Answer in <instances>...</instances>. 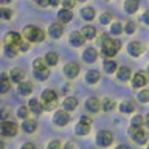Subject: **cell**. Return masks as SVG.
I'll use <instances>...</instances> for the list:
<instances>
[{
	"mask_svg": "<svg viewBox=\"0 0 149 149\" xmlns=\"http://www.w3.org/2000/svg\"><path fill=\"white\" fill-rule=\"evenodd\" d=\"M100 45H101L102 54L107 56V58H113V56L120 51V48H121L120 40L112 39V37H109L107 34H101L100 36Z\"/></svg>",
	"mask_w": 149,
	"mask_h": 149,
	"instance_id": "1",
	"label": "cell"
},
{
	"mask_svg": "<svg viewBox=\"0 0 149 149\" xmlns=\"http://www.w3.org/2000/svg\"><path fill=\"white\" fill-rule=\"evenodd\" d=\"M23 37L28 42H42L45 39V33L37 26H26L23 28Z\"/></svg>",
	"mask_w": 149,
	"mask_h": 149,
	"instance_id": "2",
	"label": "cell"
},
{
	"mask_svg": "<svg viewBox=\"0 0 149 149\" xmlns=\"http://www.w3.org/2000/svg\"><path fill=\"white\" fill-rule=\"evenodd\" d=\"M17 124L13 123V121L5 120L0 123V135L2 137H16L17 135Z\"/></svg>",
	"mask_w": 149,
	"mask_h": 149,
	"instance_id": "3",
	"label": "cell"
},
{
	"mask_svg": "<svg viewBox=\"0 0 149 149\" xmlns=\"http://www.w3.org/2000/svg\"><path fill=\"white\" fill-rule=\"evenodd\" d=\"M112 141H113V135H112V132H109V130H100V132L96 134V144L101 148H107L110 146Z\"/></svg>",
	"mask_w": 149,
	"mask_h": 149,
	"instance_id": "4",
	"label": "cell"
},
{
	"mask_svg": "<svg viewBox=\"0 0 149 149\" xmlns=\"http://www.w3.org/2000/svg\"><path fill=\"white\" fill-rule=\"evenodd\" d=\"M20 40H22V37L19 33L9 31V33H6V36H5L3 44H5V47H14V48H17L19 44H20Z\"/></svg>",
	"mask_w": 149,
	"mask_h": 149,
	"instance_id": "5",
	"label": "cell"
},
{
	"mask_svg": "<svg viewBox=\"0 0 149 149\" xmlns=\"http://www.w3.org/2000/svg\"><path fill=\"white\" fill-rule=\"evenodd\" d=\"M90 127H92V120L87 118V116H81L79 123L76 126V134L78 135H87L90 132Z\"/></svg>",
	"mask_w": 149,
	"mask_h": 149,
	"instance_id": "6",
	"label": "cell"
},
{
	"mask_svg": "<svg viewBox=\"0 0 149 149\" xmlns=\"http://www.w3.org/2000/svg\"><path fill=\"white\" fill-rule=\"evenodd\" d=\"M127 51H129V54H130V56H134V58H138V56H141V54H143L144 47H143L141 42L134 40V42H130V44L127 45Z\"/></svg>",
	"mask_w": 149,
	"mask_h": 149,
	"instance_id": "7",
	"label": "cell"
},
{
	"mask_svg": "<svg viewBox=\"0 0 149 149\" xmlns=\"http://www.w3.org/2000/svg\"><path fill=\"white\" fill-rule=\"evenodd\" d=\"M70 121V116L67 112H62V110H58L54 113V118H53V123L56 126H59V127H62V126H67Z\"/></svg>",
	"mask_w": 149,
	"mask_h": 149,
	"instance_id": "8",
	"label": "cell"
},
{
	"mask_svg": "<svg viewBox=\"0 0 149 149\" xmlns=\"http://www.w3.org/2000/svg\"><path fill=\"white\" fill-rule=\"evenodd\" d=\"M102 107V104L100 102V100L95 96L88 98V100L86 101V110L90 112V113H96V112H100V109Z\"/></svg>",
	"mask_w": 149,
	"mask_h": 149,
	"instance_id": "9",
	"label": "cell"
},
{
	"mask_svg": "<svg viewBox=\"0 0 149 149\" xmlns=\"http://www.w3.org/2000/svg\"><path fill=\"white\" fill-rule=\"evenodd\" d=\"M79 65L78 64H74V62H70V64H67L64 67V74L67 78H70V79H73V78H76L78 74H79Z\"/></svg>",
	"mask_w": 149,
	"mask_h": 149,
	"instance_id": "10",
	"label": "cell"
},
{
	"mask_svg": "<svg viewBox=\"0 0 149 149\" xmlns=\"http://www.w3.org/2000/svg\"><path fill=\"white\" fill-rule=\"evenodd\" d=\"M64 33V26L61 25V23H51L50 28H48V34L50 37H53V39H59L61 36H62Z\"/></svg>",
	"mask_w": 149,
	"mask_h": 149,
	"instance_id": "11",
	"label": "cell"
},
{
	"mask_svg": "<svg viewBox=\"0 0 149 149\" xmlns=\"http://www.w3.org/2000/svg\"><path fill=\"white\" fill-rule=\"evenodd\" d=\"M146 84H148V76L144 73H137V74H134V76H132V86L135 88L144 87Z\"/></svg>",
	"mask_w": 149,
	"mask_h": 149,
	"instance_id": "12",
	"label": "cell"
},
{
	"mask_svg": "<svg viewBox=\"0 0 149 149\" xmlns=\"http://www.w3.org/2000/svg\"><path fill=\"white\" fill-rule=\"evenodd\" d=\"M23 70L22 68H13L11 72H9V81L14 82V84H20L23 81Z\"/></svg>",
	"mask_w": 149,
	"mask_h": 149,
	"instance_id": "13",
	"label": "cell"
},
{
	"mask_svg": "<svg viewBox=\"0 0 149 149\" xmlns=\"http://www.w3.org/2000/svg\"><path fill=\"white\" fill-rule=\"evenodd\" d=\"M17 92H19V95H22V96L30 95L33 92V84L30 81H22L20 84H17Z\"/></svg>",
	"mask_w": 149,
	"mask_h": 149,
	"instance_id": "14",
	"label": "cell"
},
{
	"mask_svg": "<svg viewBox=\"0 0 149 149\" xmlns=\"http://www.w3.org/2000/svg\"><path fill=\"white\" fill-rule=\"evenodd\" d=\"M82 59L86 61V62L88 64H92V62H95V61L98 59V51L95 48H86L84 50V53H82Z\"/></svg>",
	"mask_w": 149,
	"mask_h": 149,
	"instance_id": "15",
	"label": "cell"
},
{
	"mask_svg": "<svg viewBox=\"0 0 149 149\" xmlns=\"http://www.w3.org/2000/svg\"><path fill=\"white\" fill-rule=\"evenodd\" d=\"M84 42H86V37L82 36V33L73 31L72 34H70V44L73 47H81V45H84Z\"/></svg>",
	"mask_w": 149,
	"mask_h": 149,
	"instance_id": "16",
	"label": "cell"
},
{
	"mask_svg": "<svg viewBox=\"0 0 149 149\" xmlns=\"http://www.w3.org/2000/svg\"><path fill=\"white\" fill-rule=\"evenodd\" d=\"M36 129H37V123L34 120H23V123H22V130L25 134H33V132H36Z\"/></svg>",
	"mask_w": 149,
	"mask_h": 149,
	"instance_id": "17",
	"label": "cell"
},
{
	"mask_svg": "<svg viewBox=\"0 0 149 149\" xmlns=\"http://www.w3.org/2000/svg\"><path fill=\"white\" fill-rule=\"evenodd\" d=\"M62 107H64L65 112H72V110H74L78 107V100H76V98H73V96L65 98L64 102H62Z\"/></svg>",
	"mask_w": 149,
	"mask_h": 149,
	"instance_id": "18",
	"label": "cell"
},
{
	"mask_svg": "<svg viewBox=\"0 0 149 149\" xmlns=\"http://www.w3.org/2000/svg\"><path fill=\"white\" fill-rule=\"evenodd\" d=\"M116 76H118L120 81H129L132 78V72H130L129 67H120L116 70Z\"/></svg>",
	"mask_w": 149,
	"mask_h": 149,
	"instance_id": "19",
	"label": "cell"
},
{
	"mask_svg": "<svg viewBox=\"0 0 149 149\" xmlns=\"http://www.w3.org/2000/svg\"><path fill=\"white\" fill-rule=\"evenodd\" d=\"M28 107H30L31 112H34V113H42L44 112V106H42V102L39 100H36V98H33V100H30V102H28Z\"/></svg>",
	"mask_w": 149,
	"mask_h": 149,
	"instance_id": "20",
	"label": "cell"
},
{
	"mask_svg": "<svg viewBox=\"0 0 149 149\" xmlns=\"http://www.w3.org/2000/svg\"><path fill=\"white\" fill-rule=\"evenodd\" d=\"M56 100H58V95H56L54 90L47 88V90L42 92V101H44V102H54Z\"/></svg>",
	"mask_w": 149,
	"mask_h": 149,
	"instance_id": "21",
	"label": "cell"
},
{
	"mask_svg": "<svg viewBox=\"0 0 149 149\" xmlns=\"http://www.w3.org/2000/svg\"><path fill=\"white\" fill-rule=\"evenodd\" d=\"M58 19H59L62 23H68V22L73 19V13L70 11V9H65V8H64V9H61V11L58 13Z\"/></svg>",
	"mask_w": 149,
	"mask_h": 149,
	"instance_id": "22",
	"label": "cell"
},
{
	"mask_svg": "<svg viewBox=\"0 0 149 149\" xmlns=\"http://www.w3.org/2000/svg\"><path fill=\"white\" fill-rule=\"evenodd\" d=\"M120 110L123 112V113H130V112L135 110V102L130 101V100H124L120 104Z\"/></svg>",
	"mask_w": 149,
	"mask_h": 149,
	"instance_id": "23",
	"label": "cell"
},
{
	"mask_svg": "<svg viewBox=\"0 0 149 149\" xmlns=\"http://www.w3.org/2000/svg\"><path fill=\"white\" fill-rule=\"evenodd\" d=\"M138 6H140L138 0H126L124 2V9H126V13H129V14L137 13Z\"/></svg>",
	"mask_w": 149,
	"mask_h": 149,
	"instance_id": "24",
	"label": "cell"
},
{
	"mask_svg": "<svg viewBox=\"0 0 149 149\" xmlns=\"http://www.w3.org/2000/svg\"><path fill=\"white\" fill-rule=\"evenodd\" d=\"M101 74L100 72H96V70H90V72H87L86 74V82L87 84H96L98 81H100Z\"/></svg>",
	"mask_w": 149,
	"mask_h": 149,
	"instance_id": "25",
	"label": "cell"
},
{
	"mask_svg": "<svg viewBox=\"0 0 149 149\" xmlns=\"http://www.w3.org/2000/svg\"><path fill=\"white\" fill-rule=\"evenodd\" d=\"M81 33H82V36L86 37V39H88V40H92V39H95V37H96V30L92 25H86L82 28Z\"/></svg>",
	"mask_w": 149,
	"mask_h": 149,
	"instance_id": "26",
	"label": "cell"
},
{
	"mask_svg": "<svg viewBox=\"0 0 149 149\" xmlns=\"http://www.w3.org/2000/svg\"><path fill=\"white\" fill-rule=\"evenodd\" d=\"M102 67H104V72L113 73V72H116V70H118V64H116L113 59H106L104 64H102Z\"/></svg>",
	"mask_w": 149,
	"mask_h": 149,
	"instance_id": "27",
	"label": "cell"
},
{
	"mask_svg": "<svg viewBox=\"0 0 149 149\" xmlns=\"http://www.w3.org/2000/svg\"><path fill=\"white\" fill-rule=\"evenodd\" d=\"M81 16L84 20H87V22H90L95 19V9H93L92 6H87V8H82L81 9Z\"/></svg>",
	"mask_w": 149,
	"mask_h": 149,
	"instance_id": "28",
	"label": "cell"
},
{
	"mask_svg": "<svg viewBox=\"0 0 149 149\" xmlns=\"http://www.w3.org/2000/svg\"><path fill=\"white\" fill-rule=\"evenodd\" d=\"M9 86H11V81H9L5 74H2V76H0V95L9 92Z\"/></svg>",
	"mask_w": 149,
	"mask_h": 149,
	"instance_id": "29",
	"label": "cell"
},
{
	"mask_svg": "<svg viewBox=\"0 0 149 149\" xmlns=\"http://www.w3.org/2000/svg\"><path fill=\"white\" fill-rule=\"evenodd\" d=\"M132 140H134V141L137 143V144H144V143L148 141V135H146V132H144V130L140 129L138 132L132 137Z\"/></svg>",
	"mask_w": 149,
	"mask_h": 149,
	"instance_id": "30",
	"label": "cell"
},
{
	"mask_svg": "<svg viewBox=\"0 0 149 149\" xmlns=\"http://www.w3.org/2000/svg\"><path fill=\"white\" fill-rule=\"evenodd\" d=\"M45 62L48 64L50 67H54V65L59 62V56L56 54V53H51V51H50V53L45 54Z\"/></svg>",
	"mask_w": 149,
	"mask_h": 149,
	"instance_id": "31",
	"label": "cell"
},
{
	"mask_svg": "<svg viewBox=\"0 0 149 149\" xmlns=\"http://www.w3.org/2000/svg\"><path fill=\"white\" fill-rule=\"evenodd\" d=\"M50 65L45 62V59H36L34 64H33V70L34 72H39V70H50Z\"/></svg>",
	"mask_w": 149,
	"mask_h": 149,
	"instance_id": "32",
	"label": "cell"
},
{
	"mask_svg": "<svg viewBox=\"0 0 149 149\" xmlns=\"http://www.w3.org/2000/svg\"><path fill=\"white\" fill-rule=\"evenodd\" d=\"M28 110H30V107H28V106H20V107L17 109V116H19L20 120H26L28 113H30Z\"/></svg>",
	"mask_w": 149,
	"mask_h": 149,
	"instance_id": "33",
	"label": "cell"
},
{
	"mask_svg": "<svg viewBox=\"0 0 149 149\" xmlns=\"http://www.w3.org/2000/svg\"><path fill=\"white\" fill-rule=\"evenodd\" d=\"M123 31H124V26L121 25V23H112V25H110V33H112V34L118 36Z\"/></svg>",
	"mask_w": 149,
	"mask_h": 149,
	"instance_id": "34",
	"label": "cell"
},
{
	"mask_svg": "<svg viewBox=\"0 0 149 149\" xmlns=\"http://www.w3.org/2000/svg\"><path fill=\"white\" fill-rule=\"evenodd\" d=\"M115 101H112V100H104V102H102V110L104 112H112L115 109Z\"/></svg>",
	"mask_w": 149,
	"mask_h": 149,
	"instance_id": "35",
	"label": "cell"
},
{
	"mask_svg": "<svg viewBox=\"0 0 149 149\" xmlns=\"http://www.w3.org/2000/svg\"><path fill=\"white\" fill-rule=\"evenodd\" d=\"M13 17V11L8 8H0V19H5V20H9Z\"/></svg>",
	"mask_w": 149,
	"mask_h": 149,
	"instance_id": "36",
	"label": "cell"
},
{
	"mask_svg": "<svg viewBox=\"0 0 149 149\" xmlns=\"http://www.w3.org/2000/svg\"><path fill=\"white\" fill-rule=\"evenodd\" d=\"M130 123H132L134 127H140V129H141V126L144 124V120H143L140 115H135L134 118H132V121H130Z\"/></svg>",
	"mask_w": 149,
	"mask_h": 149,
	"instance_id": "37",
	"label": "cell"
},
{
	"mask_svg": "<svg viewBox=\"0 0 149 149\" xmlns=\"http://www.w3.org/2000/svg\"><path fill=\"white\" fill-rule=\"evenodd\" d=\"M112 22V14L110 13H104L100 16V23H102V25H107V23Z\"/></svg>",
	"mask_w": 149,
	"mask_h": 149,
	"instance_id": "38",
	"label": "cell"
},
{
	"mask_svg": "<svg viewBox=\"0 0 149 149\" xmlns=\"http://www.w3.org/2000/svg\"><path fill=\"white\" fill-rule=\"evenodd\" d=\"M17 50L19 51H22V53H26L28 50H30V42L28 40H20V44H19V47H17Z\"/></svg>",
	"mask_w": 149,
	"mask_h": 149,
	"instance_id": "39",
	"label": "cell"
},
{
	"mask_svg": "<svg viewBox=\"0 0 149 149\" xmlns=\"http://www.w3.org/2000/svg\"><path fill=\"white\" fill-rule=\"evenodd\" d=\"M17 48H14V47H5V54L8 56V58H16L17 54Z\"/></svg>",
	"mask_w": 149,
	"mask_h": 149,
	"instance_id": "40",
	"label": "cell"
},
{
	"mask_svg": "<svg viewBox=\"0 0 149 149\" xmlns=\"http://www.w3.org/2000/svg\"><path fill=\"white\" fill-rule=\"evenodd\" d=\"M140 102H149V90H141L138 93Z\"/></svg>",
	"mask_w": 149,
	"mask_h": 149,
	"instance_id": "41",
	"label": "cell"
},
{
	"mask_svg": "<svg viewBox=\"0 0 149 149\" xmlns=\"http://www.w3.org/2000/svg\"><path fill=\"white\" fill-rule=\"evenodd\" d=\"M135 30H137V25H135L134 22H127V23L124 25V31L127 33V34H132Z\"/></svg>",
	"mask_w": 149,
	"mask_h": 149,
	"instance_id": "42",
	"label": "cell"
},
{
	"mask_svg": "<svg viewBox=\"0 0 149 149\" xmlns=\"http://www.w3.org/2000/svg\"><path fill=\"white\" fill-rule=\"evenodd\" d=\"M74 3H76V0H62V6H64L65 9L74 8Z\"/></svg>",
	"mask_w": 149,
	"mask_h": 149,
	"instance_id": "43",
	"label": "cell"
},
{
	"mask_svg": "<svg viewBox=\"0 0 149 149\" xmlns=\"http://www.w3.org/2000/svg\"><path fill=\"white\" fill-rule=\"evenodd\" d=\"M8 116H9V109L8 107H2V109H0V120L5 121Z\"/></svg>",
	"mask_w": 149,
	"mask_h": 149,
	"instance_id": "44",
	"label": "cell"
},
{
	"mask_svg": "<svg viewBox=\"0 0 149 149\" xmlns=\"http://www.w3.org/2000/svg\"><path fill=\"white\" fill-rule=\"evenodd\" d=\"M47 149H62V146H61V143L58 141V140H53V141L48 143V148Z\"/></svg>",
	"mask_w": 149,
	"mask_h": 149,
	"instance_id": "45",
	"label": "cell"
},
{
	"mask_svg": "<svg viewBox=\"0 0 149 149\" xmlns=\"http://www.w3.org/2000/svg\"><path fill=\"white\" fill-rule=\"evenodd\" d=\"M34 3L39 5V6H42V8H45V6L50 5V0H34Z\"/></svg>",
	"mask_w": 149,
	"mask_h": 149,
	"instance_id": "46",
	"label": "cell"
},
{
	"mask_svg": "<svg viewBox=\"0 0 149 149\" xmlns=\"http://www.w3.org/2000/svg\"><path fill=\"white\" fill-rule=\"evenodd\" d=\"M141 20L146 23V25H149V9H148V11H144V14L141 16Z\"/></svg>",
	"mask_w": 149,
	"mask_h": 149,
	"instance_id": "47",
	"label": "cell"
},
{
	"mask_svg": "<svg viewBox=\"0 0 149 149\" xmlns=\"http://www.w3.org/2000/svg\"><path fill=\"white\" fill-rule=\"evenodd\" d=\"M54 107H56V101L54 102H45V104H44V109H47V110L54 109Z\"/></svg>",
	"mask_w": 149,
	"mask_h": 149,
	"instance_id": "48",
	"label": "cell"
},
{
	"mask_svg": "<svg viewBox=\"0 0 149 149\" xmlns=\"http://www.w3.org/2000/svg\"><path fill=\"white\" fill-rule=\"evenodd\" d=\"M22 149H36V146H34L33 143H25V144L22 146Z\"/></svg>",
	"mask_w": 149,
	"mask_h": 149,
	"instance_id": "49",
	"label": "cell"
},
{
	"mask_svg": "<svg viewBox=\"0 0 149 149\" xmlns=\"http://www.w3.org/2000/svg\"><path fill=\"white\" fill-rule=\"evenodd\" d=\"M62 149H74V146H73V143H65Z\"/></svg>",
	"mask_w": 149,
	"mask_h": 149,
	"instance_id": "50",
	"label": "cell"
},
{
	"mask_svg": "<svg viewBox=\"0 0 149 149\" xmlns=\"http://www.w3.org/2000/svg\"><path fill=\"white\" fill-rule=\"evenodd\" d=\"M144 126H146V127H149V113L144 116Z\"/></svg>",
	"mask_w": 149,
	"mask_h": 149,
	"instance_id": "51",
	"label": "cell"
},
{
	"mask_svg": "<svg viewBox=\"0 0 149 149\" xmlns=\"http://www.w3.org/2000/svg\"><path fill=\"white\" fill-rule=\"evenodd\" d=\"M59 2L61 0H50V5L51 6H56V5H59Z\"/></svg>",
	"mask_w": 149,
	"mask_h": 149,
	"instance_id": "52",
	"label": "cell"
},
{
	"mask_svg": "<svg viewBox=\"0 0 149 149\" xmlns=\"http://www.w3.org/2000/svg\"><path fill=\"white\" fill-rule=\"evenodd\" d=\"M8 3H13V0H0V5H8Z\"/></svg>",
	"mask_w": 149,
	"mask_h": 149,
	"instance_id": "53",
	"label": "cell"
},
{
	"mask_svg": "<svg viewBox=\"0 0 149 149\" xmlns=\"http://www.w3.org/2000/svg\"><path fill=\"white\" fill-rule=\"evenodd\" d=\"M116 149H129V146H126V144H118Z\"/></svg>",
	"mask_w": 149,
	"mask_h": 149,
	"instance_id": "54",
	"label": "cell"
},
{
	"mask_svg": "<svg viewBox=\"0 0 149 149\" xmlns=\"http://www.w3.org/2000/svg\"><path fill=\"white\" fill-rule=\"evenodd\" d=\"M0 149H5V143L3 141H0Z\"/></svg>",
	"mask_w": 149,
	"mask_h": 149,
	"instance_id": "55",
	"label": "cell"
},
{
	"mask_svg": "<svg viewBox=\"0 0 149 149\" xmlns=\"http://www.w3.org/2000/svg\"><path fill=\"white\" fill-rule=\"evenodd\" d=\"M78 2H86V0H78Z\"/></svg>",
	"mask_w": 149,
	"mask_h": 149,
	"instance_id": "56",
	"label": "cell"
},
{
	"mask_svg": "<svg viewBox=\"0 0 149 149\" xmlns=\"http://www.w3.org/2000/svg\"><path fill=\"white\" fill-rule=\"evenodd\" d=\"M148 73H149V65H148Z\"/></svg>",
	"mask_w": 149,
	"mask_h": 149,
	"instance_id": "57",
	"label": "cell"
},
{
	"mask_svg": "<svg viewBox=\"0 0 149 149\" xmlns=\"http://www.w3.org/2000/svg\"><path fill=\"white\" fill-rule=\"evenodd\" d=\"M148 149H149V144H148Z\"/></svg>",
	"mask_w": 149,
	"mask_h": 149,
	"instance_id": "58",
	"label": "cell"
}]
</instances>
